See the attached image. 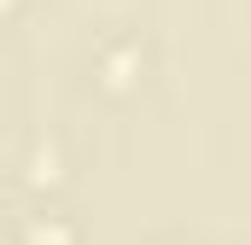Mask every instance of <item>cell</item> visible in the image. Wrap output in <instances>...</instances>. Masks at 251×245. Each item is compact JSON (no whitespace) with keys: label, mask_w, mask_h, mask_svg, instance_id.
Here are the masks:
<instances>
[{"label":"cell","mask_w":251,"mask_h":245,"mask_svg":"<svg viewBox=\"0 0 251 245\" xmlns=\"http://www.w3.org/2000/svg\"><path fill=\"white\" fill-rule=\"evenodd\" d=\"M29 181L41 187V181H53V158L47 152H35V164H29Z\"/></svg>","instance_id":"obj_1"},{"label":"cell","mask_w":251,"mask_h":245,"mask_svg":"<svg viewBox=\"0 0 251 245\" xmlns=\"http://www.w3.org/2000/svg\"><path fill=\"white\" fill-rule=\"evenodd\" d=\"M29 245H64V234H59V228H41V222H35V228H29Z\"/></svg>","instance_id":"obj_2"}]
</instances>
